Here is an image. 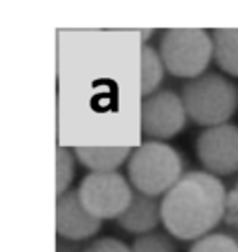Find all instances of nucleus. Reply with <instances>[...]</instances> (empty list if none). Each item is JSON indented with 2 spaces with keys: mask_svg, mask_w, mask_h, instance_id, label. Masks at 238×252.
Wrapping results in <instances>:
<instances>
[{
  "mask_svg": "<svg viewBox=\"0 0 238 252\" xmlns=\"http://www.w3.org/2000/svg\"><path fill=\"white\" fill-rule=\"evenodd\" d=\"M183 156L162 141H145L132 150L127 178L134 191L147 197H164L184 176Z\"/></svg>",
  "mask_w": 238,
  "mask_h": 252,
  "instance_id": "obj_2",
  "label": "nucleus"
},
{
  "mask_svg": "<svg viewBox=\"0 0 238 252\" xmlns=\"http://www.w3.org/2000/svg\"><path fill=\"white\" fill-rule=\"evenodd\" d=\"M186 119L188 113L183 98L175 91L160 89L142 100V134L149 141L166 143L167 139L179 135L186 126Z\"/></svg>",
  "mask_w": 238,
  "mask_h": 252,
  "instance_id": "obj_6",
  "label": "nucleus"
},
{
  "mask_svg": "<svg viewBox=\"0 0 238 252\" xmlns=\"http://www.w3.org/2000/svg\"><path fill=\"white\" fill-rule=\"evenodd\" d=\"M153 35H155V30H147V28H143V30H140V37H142V47L143 45H147V41L151 39Z\"/></svg>",
  "mask_w": 238,
  "mask_h": 252,
  "instance_id": "obj_19",
  "label": "nucleus"
},
{
  "mask_svg": "<svg viewBox=\"0 0 238 252\" xmlns=\"http://www.w3.org/2000/svg\"><path fill=\"white\" fill-rule=\"evenodd\" d=\"M79 195L93 217L118 220L134 197V189L128 178L119 173H89L80 182Z\"/></svg>",
  "mask_w": 238,
  "mask_h": 252,
  "instance_id": "obj_5",
  "label": "nucleus"
},
{
  "mask_svg": "<svg viewBox=\"0 0 238 252\" xmlns=\"http://www.w3.org/2000/svg\"><path fill=\"white\" fill-rule=\"evenodd\" d=\"M103 220L87 212L80 200L79 189L56 197V234L69 241H86L101 230Z\"/></svg>",
  "mask_w": 238,
  "mask_h": 252,
  "instance_id": "obj_8",
  "label": "nucleus"
},
{
  "mask_svg": "<svg viewBox=\"0 0 238 252\" xmlns=\"http://www.w3.org/2000/svg\"><path fill=\"white\" fill-rule=\"evenodd\" d=\"M227 189L206 171H188L162 197V224L181 241L208 236L225 219Z\"/></svg>",
  "mask_w": 238,
  "mask_h": 252,
  "instance_id": "obj_1",
  "label": "nucleus"
},
{
  "mask_svg": "<svg viewBox=\"0 0 238 252\" xmlns=\"http://www.w3.org/2000/svg\"><path fill=\"white\" fill-rule=\"evenodd\" d=\"M87 245L82 241H69L64 237H58L56 241V252H86Z\"/></svg>",
  "mask_w": 238,
  "mask_h": 252,
  "instance_id": "obj_18",
  "label": "nucleus"
},
{
  "mask_svg": "<svg viewBox=\"0 0 238 252\" xmlns=\"http://www.w3.org/2000/svg\"><path fill=\"white\" fill-rule=\"evenodd\" d=\"M86 252H132L130 247L116 237H101L87 245Z\"/></svg>",
  "mask_w": 238,
  "mask_h": 252,
  "instance_id": "obj_16",
  "label": "nucleus"
},
{
  "mask_svg": "<svg viewBox=\"0 0 238 252\" xmlns=\"http://www.w3.org/2000/svg\"><path fill=\"white\" fill-rule=\"evenodd\" d=\"M188 119L203 128L227 125L238 110V87L225 74L206 71L181 89Z\"/></svg>",
  "mask_w": 238,
  "mask_h": 252,
  "instance_id": "obj_3",
  "label": "nucleus"
},
{
  "mask_svg": "<svg viewBox=\"0 0 238 252\" xmlns=\"http://www.w3.org/2000/svg\"><path fill=\"white\" fill-rule=\"evenodd\" d=\"M223 222L229 228L238 232V184L227 193V210H225V219Z\"/></svg>",
  "mask_w": 238,
  "mask_h": 252,
  "instance_id": "obj_17",
  "label": "nucleus"
},
{
  "mask_svg": "<svg viewBox=\"0 0 238 252\" xmlns=\"http://www.w3.org/2000/svg\"><path fill=\"white\" fill-rule=\"evenodd\" d=\"M77 174V156L75 150L67 147L56 149V197L71 191V184Z\"/></svg>",
  "mask_w": 238,
  "mask_h": 252,
  "instance_id": "obj_13",
  "label": "nucleus"
},
{
  "mask_svg": "<svg viewBox=\"0 0 238 252\" xmlns=\"http://www.w3.org/2000/svg\"><path fill=\"white\" fill-rule=\"evenodd\" d=\"M196 154L206 173L218 178L238 173V126L227 123L205 128L198 135Z\"/></svg>",
  "mask_w": 238,
  "mask_h": 252,
  "instance_id": "obj_7",
  "label": "nucleus"
},
{
  "mask_svg": "<svg viewBox=\"0 0 238 252\" xmlns=\"http://www.w3.org/2000/svg\"><path fill=\"white\" fill-rule=\"evenodd\" d=\"M132 154L128 147H77L75 156L89 173H118Z\"/></svg>",
  "mask_w": 238,
  "mask_h": 252,
  "instance_id": "obj_10",
  "label": "nucleus"
},
{
  "mask_svg": "<svg viewBox=\"0 0 238 252\" xmlns=\"http://www.w3.org/2000/svg\"><path fill=\"white\" fill-rule=\"evenodd\" d=\"M159 52L166 71L188 82L205 74L214 60L212 33L203 28H167L162 32Z\"/></svg>",
  "mask_w": 238,
  "mask_h": 252,
  "instance_id": "obj_4",
  "label": "nucleus"
},
{
  "mask_svg": "<svg viewBox=\"0 0 238 252\" xmlns=\"http://www.w3.org/2000/svg\"><path fill=\"white\" fill-rule=\"evenodd\" d=\"M140 62H142V96L147 98L160 91V84L166 74V65L162 62V56L157 48L143 45L140 52Z\"/></svg>",
  "mask_w": 238,
  "mask_h": 252,
  "instance_id": "obj_12",
  "label": "nucleus"
},
{
  "mask_svg": "<svg viewBox=\"0 0 238 252\" xmlns=\"http://www.w3.org/2000/svg\"><path fill=\"white\" fill-rule=\"evenodd\" d=\"M188 252H238V237L231 234H208L194 241Z\"/></svg>",
  "mask_w": 238,
  "mask_h": 252,
  "instance_id": "obj_15",
  "label": "nucleus"
},
{
  "mask_svg": "<svg viewBox=\"0 0 238 252\" xmlns=\"http://www.w3.org/2000/svg\"><path fill=\"white\" fill-rule=\"evenodd\" d=\"M132 252H177L175 241L169 234L164 232H151V234H143V236L134 237V241L130 245Z\"/></svg>",
  "mask_w": 238,
  "mask_h": 252,
  "instance_id": "obj_14",
  "label": "nucleus"
},
{
  "mask_svg": "<svg viewBox=\"0 0 238 252\" xmlns=\"http://www.w3.org/2000/svg\"><path fill=\"white\" fill-rule=\"evenodd\" d=\"M160 222H162V200L157 197H147L138 191H134V197L128 208L118 219L119 228H123L128 234H136V237L157 232Z\"/></svg>",
  "mask_w": 238,
  "mask_h": 252,
  "instance_id": "obj_9",
  "label": "nucleus"
},
{
  "mask_svg": "<svg viewBox=\"0 0 238 252\" xmlns=\"http://www.w3.org/2000/svg\"><path fill=\"white\" fill-rule=\"evenodd\" d=\"M210 33L216 65L225 74L238 78V28H216Z\"/></svg>",
  "mask_w": 238,
  "mask_h": 252,
  "instance_id": "obj_11",
  "label": "nucleus"
}]
</instances>
